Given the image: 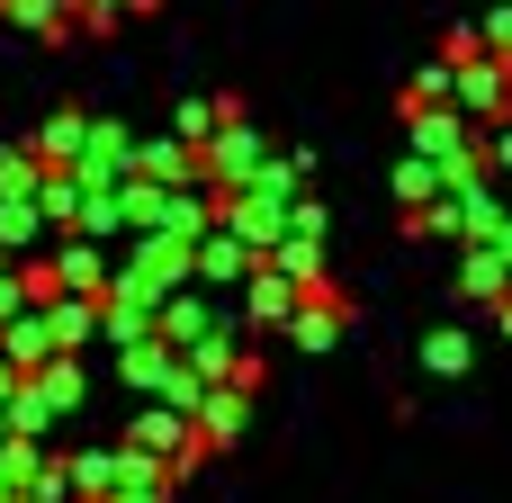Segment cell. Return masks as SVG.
<instances>
[{"label":"cell","mask_w":512,"mask_h":503,"mask_svg":"<svg viewBox=\"0 0 512 503\" xmlns=\"http://www.w3.org/2000/svg\"><path fill=\"white\" fill-rule=\"evenodd\" d=\"M198 279H189V243H171V234H135V252L117 261V279H108V306H144V315H162L171 297H189Z\"/></svg>","instance_id":"6da1fadb"},{"label":"cell","mask_w":512,"mask_h":503,"mask_svg":"<svg viewBox=\"0 0 512 503\" xmlns=\"http://www.w3.org/2000/svg\"><path fill=\"white\" fill-rule=\"evenodd\" d=\"M198 171H207V189H216V198H234V189H252V180L270 171V144L252 135V117H234V126L216 135V153H207Z\"/></svg>","instance_id":"7a4b0ae2"},{"label":"cell","mask_w":512,"mask_h":503,"mask_svg":"<svg viewBox=\"0 0 512 503\" xmlns=\"http://www.w3.org/2000/svg\"><path fill=\"white\" fill-rule=\"evenodd\" d=\"M45 270H54V288H63V297H90V306H108V279H117V270H108V252H99V243L63 234V243L45 252Z\"/></svg>","instance_id":"3957f363"},{"label":"cell","mask_w":512,"mask_h":503,"mask_svg":"<svg viewBox=\"0 0 512 503\" xmlns=\"http://www.w3.org/2000/svg\"><path fill=\"white\" fill-rule=\"evenodd\" d=\"M117 387L135 396V405H162L171 387H180V351L153 333V342H135V351H117Z\"/></svg>","instance_id":"277c9868"},{"label":"cell","mask_w":512,"mask_h":503,"mask_svg":"<svg viewBox=\"0 0 512 503\" xmlns=\"http://www.w3.org/2000/svg\"><path fill=\"white\" fill-rule=\"evenodd\" d=\"M90 126H99L90 108H63V117H45L27 144H36V162H45V171H81V153H90Z\"/></svg>","instance_id":"5b68a950"},{"label":"cell","mask_w":512,"mask_h":503,"mask_svg":"<svg viewBox=\"0 0 512 503\" xmlns=\"http://www.w3.org/2000/svg\"><path fill=\"white\" fill-rule=\"evenodd\" d=\"M0 360H9V369H18V378H45V369H54V360H63V342H54V324H45V315H36V306H27V315H18V324H9V333H0Z\"/></svg>","instance_id":"8992f818"},{"label":"cell","mask_w":512,"mask_h":503,"mask_svg":"<svg viewBox=\"0 0 512 503\" xmlns=\"http://www.w3.org/2000/svg\"><path fill=\"white\" fill-rule=\"evenodd\" d=\"M135 180H153V189H189V180H198V153H189L180 135H135Z\"/></svg>","instance_id":"52a82bcc"},{"label":"cell","mask_w":512,"mask_h":503,"mask_svg":"<svg viewBox=\"0 0 512 503\" xmlns=\"http://www.w3.org/2000/svg\"><path fill=\"white\" fill-rule=\"evenodd\" d=\"M297 306H306V297H297L279 270H252V279H243V315H252V333H288Z\"/></svg>","instance_id":"ba28073f"},{"label":"cell","mask_w":512,"mask_h":503,"mask_svg":"<svg viewBox=\"0 0 512 503\" xmlns=\"http://www.w3.org/2000/svg\"><path fill=\"white\" fill-rule=\"evenodd\" d=\"M342 324H351V297H342V288H315V297L297 306L288 342H297V351H333V342H342Z\"/></svg>","instance_id":"9c48e42d"},{"label":"cell","mask_w":512,"mask_h":503,"mask_svg":"<svg viewBox=\"0 0 512 503\" xmlns=\"http://www.w3.org/2000/svg\"><path fill=\"white\" fill-rule=\"evenodd\" d=\"M63 477H72V503H117V486H126V450H72Z\"/></svg>","instance_id":"30bf717a"},{"label":"cell","mask_w":512,"mask_h":503,"mask_svg":"<svg viewBox=\"0 0 512 503\" xmlns=\"http://www.w3.org/2000/svg\"><path fill=\"white\" fill-rule=\"evenodd\" d=\"M234 117H243V99H180V117H171V135H180V144H189V153L207 162V153H216V135H225Z\"/></svg>","instance_id":"8fae6325"},{"label":"cell","mask_w":512,"mask_h":503,"mask_svg":"<svg viewBox=\"0 0 512 503\" xmlns=\"http://www.w3.org/2000/svg\"><path fill=\"white\" fill-rule=\"evenodd\" d=\"M252 270H261V261H252V252H243L225 225H216V234L189 252V279H198V288H234V279H252Z\"/></svg>","instance_id":"7c38bea8"},{"label":"cell","mask_w":512,"mask_h":503,"mask_svg":"<svg viewBox=\"0 0 512 503\" xmlns=\"http://www.w3.org/2000/svg\"><path fill=\"white\" fill-rule=\"evenodd\" d=\"M243 423H252V396H243V387H207V405H198V450H234Z\"/></svg>","instance_id":"4fadbf2b"},{"label":"cell","mask_w":512,"mask_h":503,"mask_svg":"<svg viewBox=\"0 0 512 503\" xmlns=\"http://www.w3.org/2000/svg\"><path fill=\"white\" fill-rule=\"evenodd\" d=\"M45 234H54V225H45V207H36V198H0V261H27Z\"/></svg>","instance_id":"5bb4252c"},{"label":"cell","mask_w":512,"mask_h":503,"mask_svg":"<svg viewBox=\"0 0 512 503\" xmlns=\"http://www.w3.org/2000/svg\"><path fill=\"white\" fill-rule=\"evenodd\" d=\"M261 270H279V279H288L297 297H315V288H333V279H324V243H297V234H288V243H279V252H270Z\"/></svg>","instance_id":"9a60e30c"},{"label":"cell","mask_w":512,"mask_h":503,"mask_svg":"<svg viewBox=\"0 0 512 503\" xmlns=\"http://www.w3.org/2000/svg\"><path fill=\"white\" fill-rule=\"evenodd\" d=\"M459 288L504 306V297H512V261H504V252H486V243H468V252H459Z\"/></svg>","instance_id":"2e32d148"},{"label":"cell","mask_w":512,"mask_h":503,"mask_svg":"<svg viewBox=\"0 0 512 503\" xmlns=\"http://www.w3.org/2000/svg\"><path fill=\"white\" fill-rule=\"evenodd\" d=\"M36 315L54 324V342H63V360H72V351H81V342L99 333V306H90V297H54V306H36Z\"/></svg>","instance_id":"e0dca14e"},{"label":"cell","mask_w":512,"mask_h":503,"mask_svg":"<svg viewBox=\"0 0 512 503\" xmlns=\"http://www.w3.org/2000/svg\"><path fill=\"white\" fill-rule=\"evenodd\" d=\"M36 189H45L36 144H0V198H36Z\"/></svg>","instance_id":"ac0fdd59"},{"label":"cell","mask_w":512,"mask_h":503,"mask_svg":"<svg viewBox=\"0 0 512 503\" xmlns=\"http://www.w3.org/2000/svg\"><path fill=\"white\" fill-rule=\"evenodd\" d=\"M0 18L27 27V36H63L72 27V0H0Z\"/></svg>","instance_id":"d6986e66"},{"label":"cell","mask_w":512,"mask_h":503,"mask_svg":"<svg viewBox=\"0 0 512 503\" xmlns=\"http://www.w3.org/2000/svg\"><path fill=\"white\" fill-rule=\"evenodd\" d=\"M423 369L432 378H459L468 369V333H423Z\"/></svg>","instance_id":"ffe728a7"},{"label":"cell","mask_w":512,"mask_h":503,"mask_svg":"<svg viewBox=\"0 0 512 503\" xmlns=\"http://www.w3.org/2000/svg\"><path fill=\"white\" fill-rule=\"evenodd\" d=\"M27 387H45V396L72 414V405H81V360H54V369H45V378H27Z\"/></svg>","instance_id":"44dd1931"},{"label":"cell","mask_w":512,"mask_h":503,"mask_svg":"<svg viewBox=\"0 0 512 503\" xmlns=\"http://www.w3.org/2000/svg\"><path fill=\"white\" fill-rule=\"evenodd\" d=\"M486 153H495V162L512 171V126H495V135H486Z\"/></svg>","instance_id":"7402d4cb"},{"label":"cell","mask_w":512,"mask_h":503,"mask_svg":"<svg viewBox=\"0 0 512 503\" xmlns=\"http://www.w3.org/2000/svg\"><path fill=\"white\" fill-rule=\"evenodd\" d=\"M18 387H27V378H18V369H9V360H0V405H9V396H18Z\"/></svg>","instance_id":"603a6c76"},{"label":"cell","mask_w":512,"mask_h":503,"mask_svg":"<svg viewBox=\"0 0 512 503\" xmlns=\"http://www.w3.org/2000/svg\"><path fill=\"white\" fill-rule=\"evenodd\" d=\"M504 333H512V297H504Z\"/></svg>","instance_id":"cb8c5ba5"},{"label":"cell","mask_w":512,"mask_h":503,"mask_svg":"<svg viewBox=\"0 0 512 503\" xmlns=\"http://www.w3.org/2000/svg\"><path fill=\"white\" fill-rule=\"evenodd\" d=\"M0 270H9V261H0Z\"/></svg>","instance_id":"d4e9b609"}]
</instances>
